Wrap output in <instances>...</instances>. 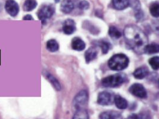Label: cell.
Wrapping results in <instances>:
<instances>
[{
	"instance_id": "13",
	"label": "cell",
	"mask_w": 159,
	"mask_h": 119,
	"mask_svg": "<svg viewBox=\"0 0 159 119\" xmlns=\"http://www.w3.org/2000/svg\"><path fill=\"white\" fill-rule=\"evenodd\" d=\"M98 50L95 46H91L85 53V57L87 63H90L97 57Z\"/></svg>"
},
{
	"instance_id": "25",
	"label": "cell",
	"mask_w": 159,
	"mask_h": 119,
	"mask_svg": "<svg viewBox=\"0 0 159 119\" xmlns=\"http://www.w3.org/2000/svg\"><path fill=\"white\" fill-rule=\"evenodd\" d=\"M149 64H150L152 69L157 70L159 67V57L158 56L152 57L149 60Z\"/></svg>"
},
{
	"instance_id": "16",
	"label": "cell",
	"mask_w": 159,
	"mask_h": 119,
	"mask_svg": "<svg viewBox=\"0 0 159 119\" xmlns=\"http://www.w3.org/2000/svg\"><path fill=\"white\" fill-rule=\"evenodd\" d=\"M126 119H152V116L150 112L143 111L138 114H132Z\"/></svg>"
},
{
	"instance_id": "10",
	"label": "cell",
	"mask_w": 159,
	"mask_h": 119,
	"mask_svg": "<svg viewBox=\"0 0 159 119\" xmlns=\"http://www.w3.org/2000/svg\"><path fill=\"white\" fill-rule=\"evenodd\" d=\"M74 8L75 4L72 0H63L61 3V11L66 14H69L72 12Z\"/></svg>"
},
{
	"instance_id": "2",
	"label": "cell",
	"mask_w": 159,
	"mask_h": 119,
	"mask_svg": "<svg viewBox=\"0 0 159 119\" xmlns=\"http://www.w3.org/2000/svg\"><path fill=\"white\" fill-rule=\"evenodd\" d=\"M129 63L128 57L123 54H117L110 58L108 62L109 68L113 70L120 71L128 66Z\"/></svg>"
},
{
	"instance_id": "8",
	"label": "cell",
	"mask_w": 159,
	"mask_h": 119,
	"mask_svg": "<svg viewBox=\"0 0 159 119\" xmlns=\"http://www.w3.org/2000/svg\"><path fill=\"white\" fill-rule=\"evenodd\" d=\"M5 9L8 14L12 17H16L20 10L18 3L15 0H7L5 4Z\"/></svg>"
},
{
	"instance_id": "9",
	"label": "cell",
	"mask_w": 159,
	"mask_h": 119,
	"mask_svg": "<svg viewBox=\"0 0 159 119\" xmlns=\"http://www.w3.org/2000/svg\"><path fill=\"white\" fill-rule=\"evenodd\" d=\"M63 30L66 35H71L76 30V24L72 19H67L63 26Z\"/></svg>"
},
{
	"instance_id": "22",
	"label": "cell",
	"mask_w": 159,
	"mask_h": 119,
	"mask_svg": "<svg viewBox=\"0 0 159 119\" xmlns=\"http://www.w3.org/2000/svg\"><path fill=\"white\" fill-rule=\"evenodd\" d=\"M46 77H47V79L49 81V82L52 84V85L54 86V88L55 89H56L57 90H60L61 89L60 83L56 77H54L50 73H47L46 75Z\"/></svg>"
},
{
	"instance_id": "11",
	"label": "cell",
	"mask_w": 159,
	"mask_h": 119,
	"mask_svg": "<svg viewBox=\"0 0 159 119\" xmlns=\"http://www.w3.org/2000/svg\"><path fill=\"white\" fill-rule=\"evenodd\" d=\"M99 117L100 119H122L120 113L115 111H107L101 112Z\"/></svg>"
},
{
	"instance_id": "21",
	"label": "cell",
	"mask_w": 159,
	"mask_h": 119,
	"mask_svg": "<svg viewBox=\"0 0 159 119\" xmlns=\"http://www.w3.org/2000/svg\"><path fill=\"white\" fill-rule=\"evenodd\" d=\"M47 49L50 52L57 51L59 49V45L55 39H50L47 43Z\"/></svg>"
},
{
	"instance_id": "20",
	"label": "cell",
	"mask_w": 159,
	"mask_h": 119,
	"mask_svg": "<svg viewBox=\"0 0 159 119\" xmlns=\"http://www.w3.org/2000/svg\"><path fill=\"white\" fill-rule=\"evenodd\" d=\"M72 119H89L88 112L85 108L77 110Z\"/></svg>"
},
{
	"instance_id": "32",
	"label": "cell",
	"mask_w": 159,
	"mask_h": 119,
	"mask_svg": "<svg viewBox=\"0 0 159 119\" xmlns=\"http://www.w3.org/2000/svg\"><path fill=\"white\" fill-rule=\"evenodd\" d=\"M0 8H1V5H0Z\"/></svg>"
},
{
	"instance_id": "14",
	"label": "cell",
	"mask_w": 159,
	"mask_h": 119,
	"mask_svg": "<svg viewBox=\"0 0 159 119\" xmlns=\"http://www.w3.org/2000/svg\"><path fill=\"white\" fill-rule=\"evenodd\" d=\"M148 73V68L146 66H141L138 67L134 71V72L133 73V75L134 77H135L137 79H143L145 78Z\"/></svg>"
},
{
	"instance_id": "3",
	"label": "cell",
	"mask_w": 159,
	"mask_h": 119,
	"mask_svg": "<svg viewBox=\"0 0 159 119\" xmlns=\"http://www.w3.org/2000/svg\"><path fill=\"white\" fill-rule=\"evenodd\" d=\"M126 79L127 77L125 74L117 73L104 77L101 81V84L106 88H116L122 85Z\"/></svg>"
},
{
	"instance_id": "29",
	"label": "cell",
	"mask_w": 159,
	"mask_h": 119,
	"mask_svg": "<svg viewBox=\"0 0 159 119\" xmlns=\"http://www.w3.org/2000/svg\"><path fill=\"white\" fill-rule=\"evenodd\" d=\"M144 17V13H143V11L140 10L138 11H136L135 13V17L136 19H137L138 20H141Z\"/></svg>"
},
{
	"instance_id": "7",
	"label": "cell",
	"mask_w": 159,
	"mask_h": 119,
	"mask_svg": "<svg viewBox=\"0 0 159 119\" xmlns=\"http://www.w3.org/2000/svg\"><path fill=\"white\" fill-rule=\"evenodd\" d=\"M130 94L139 98H146L147 92L143 85L139 83H134L131 85L129 89Z\"/></svg>"
},
{
	"instance_id": "17",
	"label": "cell",
	"mask_w": 159,
	"mask_h": 119,
	"mask_svg": "<svg viewBox=\"0 0 159 119\" xmlns=\"http://www.w3.org/2000/svg\"><path fill=\"white\" fill-rule=\"evenodd\" d=\"M112 4L116 9L122 10L129 6V0H112Z\"/></svg>"
},
{
	"instance_id": "4",
	"label": "cell",
	"mask_w": 159,
	"mask_h": 119,
	"mask_svg": "<svg viewBox=\"0 0 159 119\" xmlns=\"http://www.w3.org/2000/svg\"><path fill=\"white\" fill-rule=\"evenodd\" d=\"M88 101V94L86 90H82L75 96L73 99V107L77 110L83 109Z\"/></svg>"
},
{
	"instance_id": "18",
	"label": "cell",
	"mask_w": 159,
	"mask_h": 119,
	"mask_svg": "<svg viewBox=\"0 0 159 119\" xmlns=\"http://www.w3.org/2000/svg\"><path fill=\"white\" fill-rule=\"evenodd\" d=\"M38 3L36 0H26L23 4V10L25 11H30L36 7Z\"/></svg>"
},
{
	"instance_id": "15",
	"label": "cell",
	"mask_w": 159,
	"mask_h": 119,
	"mask_svg": "<svg viewBox=\"0 0 159 119\" xmlns=\"http://www.w3.org/2000/svg\"><path fill=\"white\" fill-rule=\"evenodd\" d=\"M114 103L116 105L117 108L120 110L126 109L128 106V103L126 101V99L119 95H115Z\"/></svg>"
},
{
	"instance_id": "12",
	"label": "cell",
	"mask_w": 159,
	"mask_h": 119,
	"mask_svg": "<svg viewBox=\"0 0 159 119\" xmlns=\"http://www.w3.org/2000/svg\"><path fill=\"white\" fill-rule=\"evenodd\" d=\"M86 45L84 41L80 37H74L72 41V47L75 51H81L85 48Z\"/></svg>"
},
{
	"instance_id": "28",
	"label": "cell",
	"mask_w": 159,
	"mask_h": 119,
	"mask_svg": "<svg viewBox=\"0 0 159 119\" xmlns=\"http://www.w3.org/2000/svg\"><path fill=\"white\" fill-rule=\"evenodd\" d=\"M89 3L86 0H82L78 3V7L80 10H85L89 8Z\"/></svg>"
},
{
	"instance_id": "1",
	"label": "cell",
	"mask_w": 159,
	"mask_h": 119,
	"mask_svg": "<svg viewBox=\"0 0 159 119\" xmlns=\"http://www.w3.org/2000/svg\"><path fill=\"white\" fill-rule=\"evenodd\" d=\"M123 35L126 44L131 49L138 54L144 53V49L148 44V39L147 35L137 26L129 25L126 26Z\"/></svg>"
},
{
	"instance_id": "23",
	"label": "cell",
	"mask_w": 159,
	"mask_h": 119,
	"mask_svg": "<svg viewBox=\"0 0 159 119\" xmlns=\"http://www.w3.org/2000/svg\"><path fill=\"white\" fill-rule=\"evenodd\" d=\"M151 15L154 17H158L159 16V4L158 1L152 2L149 8Z\"/></svg>"
},
{
	"instance_id": "26",
	"label": "cell",
	"mask_w": 159,
	"mask_h": 119,
	"mask_svg": "<svg viewBox=\"0 0 159 119\" xmlns=\"http://www.w3.org/2000/svg\"><path fill=\"white\" fill-rule=\"evenodd\" d=\"M129 6L136 12L141 9V3L139 0H129Z\"/></svg>"
},
{
	"instance_id": "24",
	"label": "cell",
	"mask_w": 159,
	"mask_h": 119,
	"mask_svg": "<svg viewBox=\"0 0 159 119\" xmlns=\"http://www.w3.org/2000/svg\"><path fill=\"white\" fill-rule=\"evenodd\" d=\"M109 34L111 37L115 39H119L122 37L120 31L114 26H111L109 28Z\"/></svg>"
},
{
	"instance_id": "31",
	"label": "cell",
	"mask_w": 159,
	"mask_h": 119,
	"mask_svg": "<svg viewBox=\"0 0 159 119\" xmlns=\"http://www.w3.org/2000/svg\"><path fill=\"white\" fill-rule=\"evenodd\" d=\"M59 1H60V0H55V2H56V3H57Z\"/></svg>"
},
{
	"instance_id": "30",
	"label": "cell",
	"mask_w": 159,
	"mask_h": 119,
	"mask_svg": "<svg viewBox=\"0 0 159 119\" xmlns=\"http://www.w3.org/2000/svg\"><path fill=\"white\" fill-rule=\"evenodd\" d=\"M23 19L25 20H33L34 18L31 15H26L25 16H24Z\"/></svg>"
},
{
	"instance_id": "27",
	"label": "cell",
	"mask_w": 159,
	"mask_h": 119,
	"mask_svg": "<svg viewBox=\"0 0 159 119\" xmlns=\"http://www.w3.org/2000/svg\"><path fill=\"white\" fill-rule=\"evenodd\" d=\"M98 45L101 47L103 54H106L108 52L110 49V44L108 42L102 41L98 43Z\"/></svg>"
},
{
	"instance_id": "6",
	"label": "cell",
	"mask_w": 159,
	"mask_h": 119,
	"mask_svg": "<svg viewBox=\"0 0 159 119\" xmlns=\"http://www.w3.org/2000/svg\"><path fill=\"white\" fill-rule=\"evenodd\" d=\"M114 94L107 91H103L98 94L97 103L101 105H109L114 103Z\"/></svg>"
},
{
	"instance_id": "5",
	"label": "cell",
	"mask_w": 159,
	"mask_h": 119,
	"mask_svg": "<svg viewBox=\"0 0 159 119\" xmlns=\"http://www.w3.org/2000/svg\"><path fill=\"white\" fill-rule=\"evenodd\" d=\"M55 13V8L52 5H44L39 8L38 12V17L42 22L43 24H45L47 20L51 18Z\"/></svg>"
},
{
	"instance_id": "19",
	"label": "cell",
	"mask_w": 159,
	"mask_h": 119,
	"mask_svg": "<svg viewBox=\"0 0 159 119\" xmlns=\"http://www.w3.org/2000/svg\"><path fill=\"white\" fill-rule=\"evenodd\" d=\"M159 51V44L156 43H152L147 44L144 49V52L148 54H152L157 53Z\"/></svg>"
}]
</instances>
